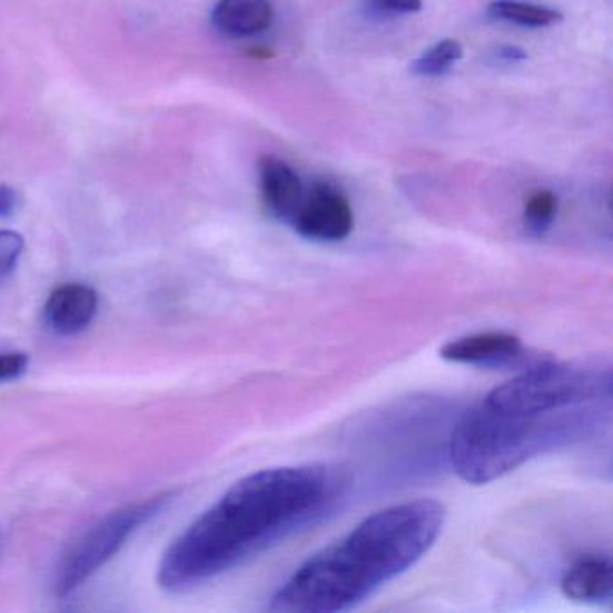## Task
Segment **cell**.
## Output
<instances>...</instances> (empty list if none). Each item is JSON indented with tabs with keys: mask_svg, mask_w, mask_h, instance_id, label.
<instances>
[{
	"mask_svg": "<svg viewBox=\"0 0 613 613\" xmlns=\"http://www.w3.org/2000/svg\"><path fill=\"white\" fill-rule=\"evenodd\" d=\"M612 369L601 362H545L498 385L461 417L449 463L487 484L527 461L581 443L609 425Z\"/></svg>",
	"mask_w": 613,
	"mask_h": 613,
	"instance_id": "1",
	"label": "cell"
},
{
	"mask_svg": "<svg viewBox=\"0 0 613 613\" xmlns=\"http://www.w3.org/2000/svg\"><path fill=\"white\" fill-rule=\"evenodd\" d=\"M349 490L343 469L305 464L241 478L166 551L159 585L184 592L215 580L340 507Z\"/></svg>",
	"mask_w": 613,
	"mask_h": 613,
	"instance_id": "2",
	"label": "cell"
},
{
	"mask_svg": "<svg viewBox=\"0 0 613 613\" xmlns=\"http://www.w3.org/2000/svg\"><path fill=\"white\" fill-rule=\"evenodd\" d=\"M445 506L431 498L403 502L367 516L352 533L308 557L271 597L281 613L355 609L416 565L439 538Z\"/></svg>",
	"mask_w": 613,
	"mask_h": 613,
	"instance_id": "3",
	"label": "cell"
},
{
	"mask_svg": "<svg viewBox=\"0 0 613 613\" xmlns=\"http://www.w3.org/2000/svg\"><path fill=\"white\" fill-rule=\"evenodd\" d=\"M171 498L174 493H162L113 511L92 525L58 563L52 583L58 597H66L80 589L98 568L112 560L113 554L118 553L131 534L159 515Z\"/></svg>",
	"mask_w": 613,
	"mask_h": 613,
	"instance_id": "4",
	"label": "cell"
},
{
	"mask_svg": "<svg viewBox=\"0 0 613 613\" xmlns=\"http://www.w3.org/2000/svg\"><path fill=\"white\" fill-rule=\"evenodd\" d=\"M355 216L346 192L329 180H315L291 221V229L309 241L337 244L352 235Z\"/></svg>",
	"mask_w": 613,
	"mask_h": 613,
	"instance_id": "5",
	"label": "cell"
},
{
	"mask_svg": "<svg viewBox=\"0 0 613 613\" xmlns=\"http://www.w3.org/2000/svg\"><path fill=\"white\" fill-rule=\"evenodd\" d=\"M258 171L263 206L274 220L290 227L305 200V184L290 165L274 155H263Z\"/></svg>",
	"mask_w": 613,
	"mask_h": 613,
	"instance_id": "6",
	"label": "cell"
},
{
	"mask_svg": "<svg viewBox=\"0 0 613 613\" xmlns=\"http://www.w3.org/2000/svg\"><path fill=\"white\" fill-rule=\"evenodd\" d=\"M522 355V340L516 335L504 332L475 333L468 337L446 344L441 356L455 364L466 366H507Z\"/></svg>",
	"mask_w": 613,
	"mask_h": 613,
	"instance_id": "7",
	"label": "cell"
},
{
	"mask_svg": "<svg viewBox=\"0 0 613 613\" xmlns=\"http://www.w3.org/2000/svg\"><path fill=\"white\" fill-rule=\"evenodd\" d=\"M98 306V291L92 286L69 283L58 286L57 290L49 295L43 308V319L49 324V328L60 335H76L95 320Z\"/></svg>",
	"mask_w": 613,
	"mask_h": 613,
	"instance_id": "8",
	"label": "cell"
},
{
	"mask_svg": "<svg viewBox=\"0 0 613 613\" xmlns=\"http://www.w3.org/2000/svg\"><path fill=\"white\" fill-rule=\"evenodd\" d=\"M562 590L577 603H609L613 592L612 560L601 554L580 557L563 574Z\"/></svg>",
	"mask_w": 613,
	"mask_h": 613,
	"instance_id": "9",
	"label": "cell"
},
{
	"mask_svg": "<svg viewBox=\"0 0 613 613\" xmlns=\"http://www.w3.org/2000/svg\"><path fill=\"white\" fill-rule=\"evenodd\" d=\"M274 20L270 0H220L211 13L212 28L230 40L256 37Z\"/></svg>",
	"mask_w": 613,
	"mask_h": 613,
	"instance_id": "10",
	"label": "cell"
},
{
	"mask_svg": "<svg viewBox=\"0 0 613 613\" xmlns=\"http://www.w3.org/2000/svg\"><path fill=\"white\" fill-rule=\"evenodd\" d=\"M486 14L487 19L495 22L531 29L551 28L563 19V14L554 8L522 0H493L492 4L487 6Z\"/></svg>",
	"mask_w": 613,
	"mask_h": 613,
	"instance_id": "11",
	"label": "cell"
},
{
	"mask_svg": "<svg viewBox=\"0 0 613 613\" xmlns=\"http://www.w3.org/2000/svg\"><path fill=\"white\" fill-rule=\"evenodd\" d=\"M463 60V46L457 40L445 38L414 60L411 72L419 78H439L448 75Z\"/></svg>",
	"mask_w": 613,
	"mask_h": 613,
	"instance_id": "12",
	"label": "cell"
},
{
	"mask_svg": "<svg viewBox=\"0 0 613 613\" xmlns=\"http://www.w3.org/2000/svg\"><path fill=\"white\" fill-rule=\"evenodd\" d=\"M557 215V197L548 189H538L525 201L524 227L531 236H543L553 227Z\"/></svg>",
	"mask_w": 613,
	"mask_h": 613,
	"instance_id": "13",
	"label": "cell"
},
{
	"mask_svg": "<svg viewBox=\"0 0 613 613\" xmlns=\"http://www.w3.org/2000/svg\"><path fill=\"white\" fill-rule=\"evenodd\" d=\"M24 250V238L14 230H0V281L19 265Z\"/></svg>",
	"mask_w": 613,
	"mask_h": 613,
	"instance_id": "14",
	"label": "cell"
},
{
	"mask_svg": "<svg viewBox=\"0 0 613 613\" xmlns=\"http://www.w3.org/2000/svg\"><path fill=\"white\" fill-rule=\"evenodd\" d=\"M366 10L376 17H399L423 10V0H366Z\"/></svg>",
	"mask_w": 613,
	"mask_h": 613,
	"instance_id": "15",
	"label": "cell"
},
{
	"mask_svg": "<svg viewBox=\"0 0 613 613\" xmlns=\"http://www.w3.org/2000/svg\"><path fill=\"white\" fill-rule=\"evenodd\" d=\"M29 358L24 353H4L0 355V382L20 378L28 370Z\"/></svg>",
	"mask_w": 613,
	"mask_h": 613,
	"instance_id": "16",
	"label": "cell"
},
{
	"mask_svg": "<svg viewBox=\"0 0 613 613\" xmlns=\"http://www.w3.org/2000/svg\"><path fill=\"white\" fill-rule=\"evenodd\" d=\"M527 60V52L518 46H501L487 55V63L493 67H515Z\"/></svg>",
	"mask_w": 613,
	"mask_h": 613,
	"instance_id": "17",
	"label": "cell"
},
{
	"mask_svg": "<svg viewBox=\"0 0 613 613\" xmlns=\"http://www.w3.org/2000/svg\"><path fill=\"white\" fill-rule=\"evenodd\" d=\"M19 206V195L11 186L0 184V218L11 216Z\"/></svg>",
	"mask_w": 613,
	"mask_h": 613,
	"instance_id": "18",
	"label": "cell"
}]
</instances>
